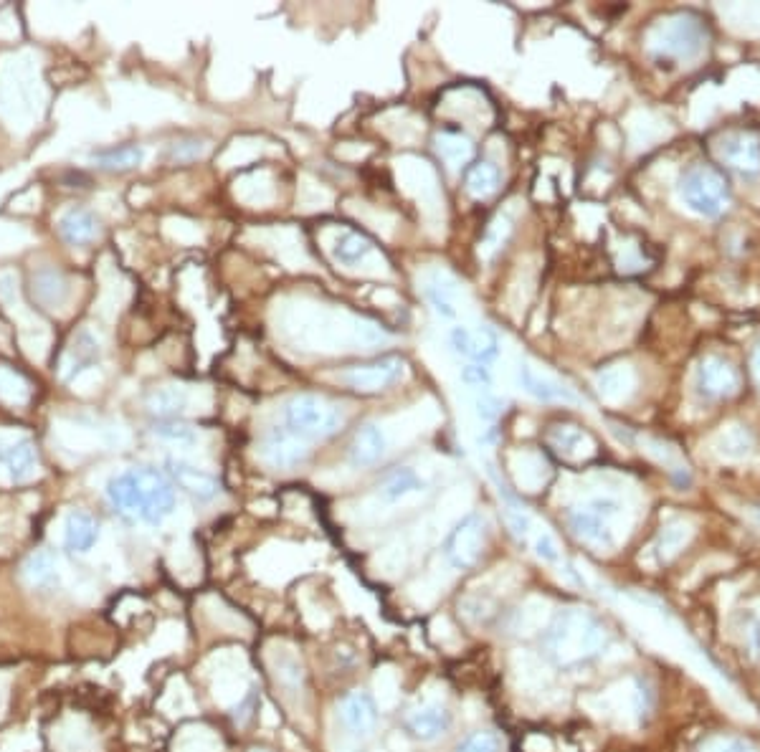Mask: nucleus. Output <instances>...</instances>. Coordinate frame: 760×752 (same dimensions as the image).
I'll return each instance as SVG.
<instances>
[{
	"label": "nucleus",
	"instance_id": "1",
	"mask_svg": "<svg viewBox=\"0 0 760 752\" xmlns=\"http://www.w3.org/2000/svg\"><path fill=\"white\" fill-rule=\"evenodd\" d=\"M107 497L114 512L145 525H160L175 509V489L158 469H130L109 479Z\"/></svg>",
	"mask_w": 760,
	"mask_h": 752
},
{
	"label": "nucleus",
	"instance_id": "2",
	"mask_svg": "<svg viewBox=\"0 0 760 752\" xmlns=\"http://www.w3.org/2000/svg\"><path fill=\"white\" fill-rule=\"evenodd\" d=\"M606 644V628L598 623L596 616L581 608H568L560 613L548 628L545 651L555 664L573 666L591 659Z\"/></svg>",
	"mask_w": 760,
	"mask_h": 752
},
{
	"label": "nucleus",
	"instance_id": "3",
	"mask_svg": "<svg viewBox=\"0 0 760 752\" xmlns=\"http://www.w3.org/2000/svg\"><path fill=\"white\" fill-rule=\"evenodd\" d=\"M652 54L659 66H672L679 61H692L695 56L702 54L707 46V28L692 13H677V16L667 18L659 26H654L652 38Z\"/></svg>",
	"mask_w": 760,
	"mask_h": 752
},
{
	"label": "nucleus",
	"instance_id": "4",
	"mask_svg": "<svg viewBox=\"0 0 760 752\" xmlns=\"http://www.w3.org/2000/svg\"><path fill=\"white\" fill-rule=\"evenodd\" d=\"M619 514L621 504L614 497H593L570 509L568 522L578 540L598 547V550H611L619 542V537H616V517Z\"/></svg>",
	"mask_w": 760,
	"mask_h": 752
},
{
	"label": "nucleus",
	"instance_id": "5",
	"mask_svg": "<svg viewBox=\"0 0 760 752\" xmlns=\"http://www.w3.org/2000/svg\"><path fill=\"white\" fill-rule=\"evenodd\" d=\"M682 201L705 218H717L730 203V188L715 168L695 165L679 180Z\"/></svg>",
	"mask_w": 760,
	"mask_h": 752
},
{
	"label": "nucleus",
	"instance_id": "6",
	"mask_svg": "<svg viewBox=\"0 0 760 752\" xmlns=\"http://www.w3.org/2000/svg\"><path fill=\"white\" fill-rule=\"evenodd\" d=\"M284 421L292 433H297L299 439H325L332 436L337 428L342 426L340 413L332 406H327L317 395H297L284 408Z\"/></svg>",
	"mask_w": 760,
	"mask_h": 752
},
{
	"label": "nucleus",
	"instance_id": "7",
	"mask_svg": "<svg viewBox=\"0 0 760 752\" xmlns=\"http://www.w3.org/2000/svg\"><path fill=\"white\" fill-rule=\"evenodd\" d=\"M482 545V520H479L477 514H469V517H464V520L454 527V532H451L449 540H446V560H449L456 570L472 568L479 560V555H482Z\"/></svg>",
	"mask_w": 760,
	"mask_h": 752
},
{
	"label": "nucleus",
	"instance_id": "8",
	"mask_svg": "<svg viewBox=\"0 0 760 752\" xmlns=\"http://www.w3.org/2000/svg\"><path fill=\"white\" fill-rule=\"evenodd\" d=\"M401 373L403 360L396 358V355H386V358H375L370 363L355 365L342 375V380L348 388L358 390V393H378V390L396 383Z\"/></svg>",
	"mask_w": 760,
	"mask_h": 752
},
{
	"label": "nucleus",
	"instance_id": "9",
	"mask_svg": "<svg viewBox=\"0 0 760 752\" xmlns=\"http://www.w3.org/2000/svg\"><path fill=\"white\" fill-rule=\"evenodd\" d=\"M738 385V370H735L728 360L717 358V355L705 358V363L697 370V390H700L705 398H712V401L730 398V395L738 390Z\"/></svg>",
	"mask_w": 760,
	"mask_h": 752
},
{
	"label": "nucleus",
	"instance_id": "10",
	"mask_svg": "<svg viewBox=\"0 0 760 752\" xmlns=\"http://www.w3.org/2000/svg\"><path fill=\"white\" fill-rule=\"evenodd\" d=\"M264 459L277 469H292V466L302 464L307 459V444L289 428L274 426L272 431L266 433Z\"/></svg>",
	"mask_w": 760,
	"mask_h": 752
},
{
	"label": "nucleus",
	"instance_id": "11",
	"mask_svg": "<svg viewBox=\"0 0 760 752\" xmlns=\"http://www.w3.org/2000/svg\"><path fill=\"white\" fill-rule=\"evenodd\" d=\"M722 163L743 178L760 175V140L753 135H730L720 145Z\"/></svg>",
	"mask_w": 760,
	"mask_h": 752
},
{
	"label": "nucleus",
	"instance_id": "12",
	"mask_svg": "<svg viewBox=\"0 0 760 752\" xmlns=\"http://www.w3.org/2000/svg\"><path fill=\"white\" fill-rule=\"evenodd\" d=\"M449 340H451V347H454L459 355H464V358L474 360V363H482V365L492 363V360L497 358V347H500L497 335H494L489 327H482L479 332L467 330V327H454Z\"/></svg>",
	"mask_w": 760,
	"mask_h": 752
},
{
	"label": "nucleus",
	"instance_id": "13",
	"mask_svg": "<svg viewBox=\"0 0 760 752\" xmlns=\"http://www.w3.org/2000/svg\"><path fill=\"white\" fill-rule=\"evenodd\" d=\"M51 745L54 752H97L92 730L82 717H64L51 730Z\"/></svg>",
	"mask_w": 760,
	"mask_h": 752
},
{
	"label": "nucleus",
	"instance_id": "14",
	"mask_svg": "<svg viewBox=\"0 0 760 752\" xmlns=\"http://www.w3.org/2000/svg\"><path fill=\"white\" fill-rule=\"evenodd\" d=\"M408 732L421 742H434L449 730V712L441 704H421L408 715Z\"/></svg>",
	"mask_w": 760,
	"mask_h": 752
},
{
	"label": "nucleus",
	"instance_id": "15",
	"mask_svg": "<svg viewBox=\"0 0 760 752\" xmlns=\"http://www.w3.org/2000/svg\"><path fill=\"white\" fill-rule=\"evenodd\" d=\"M0 464L6 466L16 484L28 482L38 469L36 446L28 439L13 441V444H0Z\"/></svg>",
	"mask_w": 760,
	"mask_h": 752
},
{
	"label": "nucleus",
	"instance_id": "16",
	"mask_svg": "<svg viewBox=\"0 0 760 752\" xmlns=\"http://www.w3.org/2000/svg\"><path fill=\"white\" fill-rule=\"evenodd\" d=\"M340 717L342 722L348 725V730H353L355 735H370L378 722V712H375V704L368 694L363 692H350L348 697L342 699L340 704Z\"/></svg>",
	"mask_w": 760,
	"mask_h": 752
},
{
	"label": "nucleus",
	"instance_id": "17",
	"mask_svg": "<svg viewBox=\"0 0 760 752\" xmlns=\"http://www.w3.org/2000/svg\"><path fill=\"white\" fill-rule=\"evenodd\" d=\"M386 454V436L378 426L368 423L355 433L353 444H350V464L363 469V466L378 464L380 456Z\"/></svg>",
	"mask_w": 760,
	"mask_h": 752
},
{
	"label": "nucleus",
	"instance_id": "18",
	"mask_svg": "<svg viewBox=\"0 0 760 752\" xmlns=\"http://www.w3.org/2000/svg\"><path fill=\"white\" fill-rule=\"evenodd\" d=\"M59 233L66 244L84 246L97 239L99 221L94 218V213L84 211V208H71L59 218Z\"/></svg>",
	"mask_w": 760,
	"mask_h": 752
},
{
	"label": "nucleus",
	"instance_id": "19",
	"mask_svg": "<svg viewBox=\"0 0 760 752\" xmlns=\"http://www.w3.org/2000/svg\"><path fill=\"white\" fill-rule=\"evenodd\" d=\"M99 540V525L92 514L71 512L64 522V545L71 552H89Z\"/></svg>",
	"mask_w": 760,
	"mask_h": 752
},
{
	"label": "nucleus",
	"instance_id": "20",
	"mask_svg": "<svg viewBox=\"0 0 760 752\" xmlns=\"http://www.w3.org/2000/svg\"><path fill=\"white\" fill-rule=\"evenodd\" d=\"M170 474L175 482L198 499H213L218 494V479L211 477L208 471L196 469V466L185 464V461H170Z\"/></svg>",
	"mask_w": 760,
	"mask_h": 752
},
{
	"label": "nucleus",
	"instance_id": "21",
	"mask_svg": "<svg viewBox=\"0 0 760 752\" xmlns=\"http://www.w3.org/2000/svg\"><path fill=\"white\" fill-rule=\"evenodd\" d=\"M23 583L31 588H54L59 585V565L51 552H33L21 568Z\"/></svg>",
	"mask_w": 760,
	"mask_h": 752
},
{
	"label": "nucleus",
	"instance_id": "22",
	"mask_svg": "<svg viewBox=\"0 0 760 752\" xmlns=\"http://www.w3.org/2000/svg\"><path fill=\"white\" fill-rule=\"evenodd\" d=\"M142 160H145V150L137 145L112 147V150H99L92 155V163H97V168L117 170V173H125V170L137 168Z\"/></svg>",
	"mask_w": 760,
	"mask_h": 752
},
{
	"label": "nucleus",
	"instance_id": "23",
	"mask_svg": "<svg viewBox=\"0 0 760 752\" xmlns=\"http://www.w3.org/2000/svg\"><path fill=\"white\" fill-rule=\"evenodd\" d=\"M373 251V241L358 231H345L342 236H337L335 246H332V256H335L340 264L355 266L365 259V256Z\"/></svg>",
	"mask_w": 760,
	"mask_h": 752
},
{
	"label": "nucleus",
	"instance_id": "24",
	"mask_svg": "<svg viewBox=\"0 0 760 752\" xmlns=\"http://www.w3.org/2000/svg\"><path fill=\"white\" fill-rule=\"evenodd\" d=\"M436 150H439L441 160H444L446 165H451V168H462L464 163L472 160L474 147H472V142L462 135V132L449 130L436 140Z\"/></svg>",
	"mask_w": 760,
	"mask_h": 752
},
{
	"label": "nucleus",
	"instance_id": "25",
	"mask_svg": "<svg viewBox=\"0 0 760 752\" xmlns=\"http://www.w3.org/2000/svg\"><path fill=\"white\" fill-rule=\"evenodd\" d=\"M421 489H424V482L418 479L416 471L398 469L393 474H388L386 482L380 484V497L386 499V502H398V499L408 497L413 492H421Z\"/></svg>",
	"mask_w": 760,
	"mask_h": 752
},
{
	"label": "nucleus",
	"instance_id": "26",
	"mask_svg": "<svg viewBox=\"0 0 760 752\" xmlns=\"http://www.w3.org/2000/svg\"><path fill=\"white\" fill-rule=\"evenodd\" d=\"M497 185H500V170L494 168L492 163H487V160H479V163H474L467 170V190L469 195H474L479 201L489 198L497 190Z\"/></svg>",
	"mask_w": 760,
	"mask_h": 752
},
{
	"label": "nucleus",
	"instance_id": "27",
	"mask_svg": "<svg viewBox=\"0 0 760 752\" xmlns=\"http://www.w3.org/2000/svg\"><path fill=\"white\" fill-rule=\"evenodd\" d=\"M520 383H522V388H525L530 395H535L538 401H573V395H570L568 390L550 383V380L538 378V375L532 373L530 368L520 370Z\"/></svg>",
	"mask_w": 760,
	"mask_h": 752
},
{
	"label": "nucleus",
	"instance_id": "28",
	"mask_svg": "<svg viewBox=\"0 0 760 752\" xmlns=\"http://www.w3.org/2000/svg\"><path fill=\"white\" fill-rule=\"evenodd\" d=\"M717 451L725 459H745L753 451V436L743 426H733L717 439Z\"/></svg>",
	"mask_w": 760,
	"mask_h": 752
},
{
	"label": "nucleus",
	"instance_id": "29",
	"mask_svg": "<svg viewBox=\"0 0 760 752\" xmlns=\"http://www.w3.org/2000/svg\"><path fill=\"white\" fill-rule=\"evenodd\" d=\"M185 403H188V395L178 388H160L147 398V408L152 413H158L160 418L178 416L185 408Z\"/></svg>",
	"mask_w": 760,
	"mask_h": 752
},
{
	"label": "nucleus",
	"instance_id": "30",
	"mask_svg": "<svg viewBox=\"0 0 760 752\" xmlns=\"http://www.w3.org/2000/svg\"><path fill=\"white\" fill-rule=\"evenodd\" d=\"M692 530L687 522H672V525H667L662 530V535H659V542H657V555L662 563H669V560L677 555L679 550L684 547V542L690 540Z\"/></svg>",
	"mask_w": 760,
	"mask_h": 752
},
{
	"label": "nucleus",
	"instance_id": "31",
	"mask_svg": "<svg viewBox=\"0 0 760 752\" xmlns=\"http://www.w3.org/2000/svg\"><path fill=\"white\" fill-rule=\"evenodd\" d=\"M175 752H221V742L211 735V730L190 727L175 742Z\"/></svg>",
	"mask_w": 760,
	"mask_h": 752
},
{
	"label": "nucleus",
	"instance_id": "32",
	"mask_svg": "<svg viewBox=\"0 0 760 752\" xmlns=\"http://www.w3.org/2000/svg\"><path fill=\"white\" fill-rule=\"evenodd\" d=\"M426 297H429L431 307H434L441 317H446V320H451L456 314L454 299H451V287L441 282V279H431L429 287H426Z\"/></svg>",
	"mask_w": 760,
	"mask_h": 752
},
{
	"label": "nucleus",
	"instance_id": "33",
	"mask_svg": "<svg viewBox=\"0 0 760 752\" xmlns=\"http://www.w3.org/2000/svg\"><path fill=\"white\" fill-rule=\"evenodd\" d=\"M155 433H158L160 439L165 441H178V444H190V441L196 439V433L188 423L175 421V418H168V421L155 423Z\"/></svg>",
	"mask_w": 760,
	"mask_h": 752
},
{
	"label": "nucleus",
	"instance_id": "34",
	"mask_svg": "<svg viewBox=\"0 0 760 752\" xmlns=\"http://www.w3.org/2000/svg\"><path fill=\"white\" fill-rule=\"evenodd\" d=\"M456 752H500V742L492 732H477L456 747Z\"/></svg>",
	"mask_w": 760,
	"mask_h": 752
},
{
	"label": "nucleus",
	"instance_id": "35",
	"mask_svg": "<svg viewBox=\"0 0 760 752\" xmlns=\"http://www.w3.org/2000/svg\"><path fill=\"white\" fill-rule=\"evenodd\" d=\"M553 444L558 446L560 451H565V454H573V451L578 449V446L586 444V436H583L578 428L573 426H563L558 428V431L553 433Z\"/></svg>",
	"mask_w": 760,
	"mask_h": 752
},
{
	"label": "nucleus",
	"instance_id": "36",
	"mask_svg": "<svg viewBox=\"0 0 760 752\" xmlns=\"http://www.w3.org/2000/svg\"><path fill=\"white\" fill-rule=\"evenodd\" d=\"M702 752H758L750 742L738 740V737H715V740L705 742Z\"/></svg>",
	"mask_w": 760,
	"mask_h": 752
},
{
	"label": "nucleus",
	"instance_id": "37",
	"mask_svg": "<svg viewBox=\"0 0 760 752\" xmlns=\"http://www.w3.org/2000/svg\"><path fill=\"white\" fill-rule=\"evenodd\" d=\"M535 552H538V558L545 560V563H558V558H560L558 542L553 540L550 532H543V535L538 537V542H535Z\"/></svg>",
	"mask_w": 760,
	"mask_h": 752
},
{
	"label": "nucleus",
	"instance_id": "38",
	"mask_svg": "<svg viewBox=\"0 0 760 752\" xmlns=\"http://www.w3.org/2000/svg\"><path fill=\"white\" fill-rule=\"evenodd\" d=\"M624 370L621 368H614V370H606V373H601V378H598V388H601L603 395H614L616 390H621V385H624Z\"/></svg>",
	"mask_w": 760,
	"mask_h": 752
},
{
	"label": "nucleus",
	"instance_id": "39",
	"mask_svg": "<svg viewBox=\"0 0 760 752\" xmlns=\"http://www.w3.org/2000/svg\"><path fill=\"white\" fill-rule=\"evenodd\" d=\"M507 233H510V221H507V218H497V221L489 226L487 241H484V246H489V249H500L502 239H505Z\"/></svg>",
	"mask_w": 760,
	"mask_h": 752
},
{
	"label": "nucleus",
	"instance_id": "40",
	"mask_svg": "<svg viewBox=\"0 0 760 752\" xmlns=\"http://www.w3.org/2000/svg\"><path fill=\"white\" fill-rule=\"evenodd\" d=\"M462 378H464V383H474V385L492 383V378H489V373H487V368H484V365H469V368H464Z\"/></svg>",
	"mask_w": 760,
	"mask_h": 752
},
{
	"label": "nucleus",
	"instance_id": "41",
	"mask_svg": "<svg viewBox=\"0 0 760 752\" xmlns=\"http://www.w3.org/2000/svg\"><path fill=\"white\" fill-rule=\"evenodd\" d=\"M497 406H500V403L494 401L492 395H484V398H479V401H477V413L482 418H487V421H492V418L497 416V413H500V411H497Z\"/></svg>",
	"mask_w": 760,
	"mask_h": 752
},
{
	"label": "nucleus",
	"instance_id": "42",
	"mask_svg": "<svg viewBox=\"0 0 760 752\" xmlns=\"http://www.w3.org/2000/svg\"><path fill=\"white\" fill-rule=\"evenodd\" d=\"M8 702V677L6 674H0V715H3V709H6Z\"/></svg>",
	"mask_w": 760,
	"mask_h": 752
},
{
	"label": "nucleus",
	"instance_id": "43",
	"mask_svg": "<svg viewBox=\"0 0 760 752\" xmlns=\"http://www.w3.org/2000/svg\"><path fill=\"white\" fill-rule=\"evenodd\" d=\"M753 373H755V378L760 380V347L753 352Z\"/></svg>",
	"mask_w": 760,
	"mask_h": 752
},
{
	"label": "nucleus",
	"instance_id": "44",
	"mask_svg": "<svg viewBox=\"0 0 760 752\" xmlns=\"http://www.w3.org/2000/svg\"><path fill=\"white\" fill-rule=\"evenodd\" d=\"M251 752H266V750H251Z\"/></svg>",
	"mask_w": 760,
	"mask_h": 752
}]
</instances>
